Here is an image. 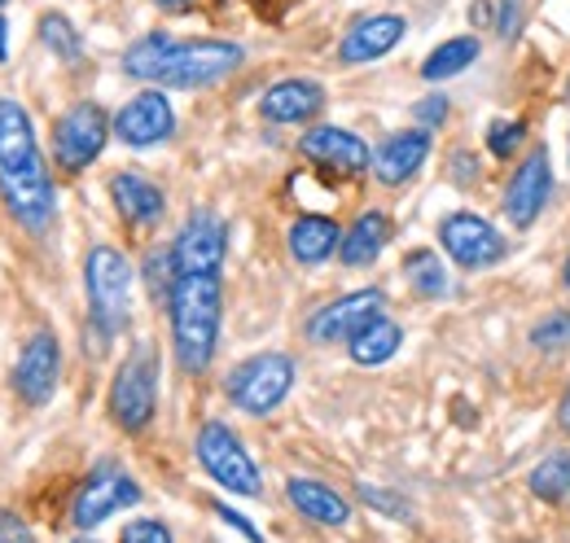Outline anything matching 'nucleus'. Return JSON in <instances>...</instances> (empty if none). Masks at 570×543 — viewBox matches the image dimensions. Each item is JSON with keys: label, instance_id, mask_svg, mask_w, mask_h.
I'll return each mask as SVG.
<instances>
[{"label": "nucleus", "instance_id": "f257e3e1", "mask_svg": "<svg viewBox=\"0 0 570 543\" xmlns=\"http://www.w3.org/2000/svg\"><path fill=\"white\" fill-rule=\"evenodd\" d=\"M0 198L13 210V219L31 233H45L53 224V176L36 145L31 119L18 101L0 97Z\"/></svg>", "mask_w": 570, "mask_h": 543}, {"label": "nucleus", "instance_id": "f03ea898", "mask_svg": "<svg viewBox=\"0 0 570 543\" xmlns=\"http://www.w3.org/2000/svg\"><path fill=\"white\" fill-rule=\"evenodd\" d=\"M171 307V342L185 373H207L215 359L219 316H224V285L219 272H185L167 298Z\"/></svg>", "mask_w": 570, "mask_h": 543}, {"label": "nucleus", "instance_id": "7ed1b4c3", "mask_svg": "<svg viewBox=\"0 0 570 543\" xmlns=\"http://www.w3.org/2000/svg\"><path fill=\"white\" fill-rule=\"evenodd\" d=\"M88 307H92V325L101 338H115L128 325V294H132V268L115 246H92L88 264Z\"/></svg>", "mask_w": 570, "mask_h": 543}, {"label": "nucleus", "instance_id": "20e7f679", "mask_svg": "<svg viewBox=\"0 0 570 543\" xmlns=\"http://www.w3.org/2000/svg\"><path fill=\"white\" fill-rule=\"evenodd\" d=\"M289 386H294V359L282 355V351H264V355L242 359L224 382L228 399L242 412H250V416H264V412L282 407Z\"/></svg>", "mask_w": 570, "mask_h": 543}, {"label": "nucleus", "instance_id": "39448f33", "mask_svg": "<svg viewBox=\"0 0 570 543\" xmlns=\"http://www.w3.org/2000/svg\"><path fill=\"white\" fill-rule=\"evenodd\" d=\"M154 407H158V355H154V346H137L115 373L110 412L124 430L137 434L154 421Z\"/></svg>", "mask_w": 570, "mask_h": 543}, {"label": "nucleus", "instance_id": "423d86ee", "mask_svg": "<svg viewBox=\"0 0 570 543\" xmlns=\"http://www.w3.org/2000/svg\"><path fill=\"white\" fill-rule=\"evenodd\" d=\"M242 67V49L228 40H189V45H171V53L158 67L163 88H207L215 79H224L228 70Z\"/></svg>", "mask_w": 570, "mask_h": 543}, {"label": "nucleus", "instance_id": "0eeeda50", "mask_svg": "<svg viewBox=\"0 0 570 543\" xmlns=\"http://www.w3.org/2000/svg\"><path fill=\"white\" fill-rule=\"evenodd\" d=\"M198 461L203 470L233 495H259L264 491V477H259V465L246 456L242 438L224 425V421H207L203 434H198Z\"/></svg>", "mask_w": 570, "mask_h": 543}, {"label": "nucleus", "instance_id": "6e6552de", "mask_svg": "<svg viewBox=\"0 0 570 543\" xmlns=\"http://www.w3.org/2000/svg\"><path fill=\"white\" fill-rule=\"evenodd\" d=\"M110 128L115 124L106 119L101 106H92V101L71 106L58 119V128H53V158H58V167L62 171H83L88 162H97L106 140H110Z\"/></svg>", "mask_w": 570, "mask_h": 543}, {"label": "nucleus", "instance_id": "1a4fd4ad", "mask_svg": "<svg viewBox=\"0 0 570 543\" xmlns=\"http://www.w3.org/2000/svg\"><path fill=\"white\" fill-rule=\"evenodd\" d=\"M439 241H443V250H448L452 264H461V268H470V272L492 268V264L504 259V250H509L497 228H492L483 215H470V210L448 215V219L439 224Z\"/></svg>", "mask_w": 570, "mask_h": 543}, {"label": "nucleus", "instance_id": "9d476101", "mask_svg": "<svg viewBox=\"0 0 570 543\" xmlns=\"http://www.w3.org/2000/svg\"><path fill=\"white\" fill-rule=\"evenodd\" d=\"M137 500H141V486L124 474L119 465H97L92 477H88V482L79 486V495H75L71 522L79 531H92V526H101L110 513L132 509Z\"/></svg>", "mask_w": 570, "mask_h": 543}, {"label": "nucleus", "instance_id": "9b49d317", "mask_svg": "<svg viewBox=\"0 0 570 543\" xmlns=\"http://www.w3.org/2000/svg\"><path fill=\"white\" fill-rule=\"evenodd\" d=\"M58 373H62V346L49 329L31 334V342L22 346L18 355V368H13V391L18 399L31 407L49 404L53 391H58Z\"/></svg>", "mask_w": 570, "mask_h": 543}, {"label": "nucleus", "instance_id": "f8f14e48", "mask_svg": "<svg viewBox=\"0 0 570 543\" xmlns=\"http://www.w3.org/2000/svg\"><path fill=\"white\" fill-rule=\"evenodd\" d=\"M382 303H386L382 289H356V294H347V298L321 307V312L312 316V325H307V338L312 342H352L368 320L382 316Z\"/></svg>", "mask_w": 570, "mask_h": 543}, {"label": "nucleus", "instance_id": "ddd939ff", "mask_svg": "<svg viewBox=\"0 0 570 543\" xmlns=\"http://www.w3.org/2000/svg\"><path fill=\"white\" fill-rule=\"evenodd\" d=\"M176 132V115H171V101L163 92H141L132 97L119 115H115V136L132 149H149V145H163L167 136Z\"/></svg>", "mask_w": 570, "mask_h": 543}, {"label": "nucleus", "instance_id": "4468645a", "mask_svg": "<svg viewBox=\"0 0 570 543\" xmlns=\"http://www.w3.org/2000/svg\"><path fill=\"white\" fill-rule=\"evenodd\" d=\"M549 189H553V167H549V154L535 149V154H527V162L518 167V176L509 180V194H504V215L513 219V228L535 224V215L549 203Z\"/></svg>", "mask_w": 570, "mask_h": 543}, {"label": "nucleus", "instance_id": "2eb2a0df", "mask_svg": "<svg viewBox=\"0 0 570 543\" xmlns=\"http://www.w3.org/2000/svg\"><path fill=\"white\" fill-rule=\"evenodd\" d=\"M224 246H228V228L215 219L212 210H198V215L180 228L171 255H176L180 276H185V272H219V264H224Z\"/></svg>", "mask_w": 570, "mask_h": 543}, {"label": "nucleus", "instance_id": "dca6fc26", "mask_svg": "<svg viewBox=\"0 0 570 543\" xmlns=\"http://www.w3.org/2000/svg\"><path fill=\"white\" fill-rule=\"evenodd\" d=\"M303 154L312 162L338 171V176H360L373 162L368 145L356 132H347V128H312V132L303 136Z\"/></svg>", "mask_w": 570, "mask_h": 543}, {"label": "nucleus", "instance_id": "f3484780", "mask_svg": "<svg viewBox=\"0 0 570 543\" xmlns=\"http://www.w3.org/2000/svg\"><path fill=\"white\" fill-rule=\"evenodd\" d=\"M404 31H409V22L400 18V13H373V18H364L356 22L347 36H343V49H338V58L347 62V67H360V62H377V58H386L400 40H404Z\"/></svg>", "mask_w": 570, "mask_h": 543}, {"label": "nucleus", "instance_id": "a211bd4d", "mask_svg": "<svg viewBox=\"0 0 570 543\" xmlns=\"http://www.w3.org/2000/svg\"><path fill=\"white\" fill-rule=\"evenodd\" d=\"M321 106H325V88L316 79H282L264 92L259 115L268 124H307L321 115Z\"/></svg>", "mask_w": 570, "mask_h": 543}, {"label": "nucleus", "instance_id": "6ab92c4d", "mask_svg": "<svg viewBox=\"0 0 570 543\" xmlns=\"http://www.w3.org/2000/svg\"><path fill=\"white\" fill-rule=\"evenodd\" d=\"M430 158V132H395L391 140H382V149L373 154V171L382 185H404L409 176L422 171V162Z\"/></svg>", "mask_w": 570, "mask_h": 543}, {"label": "nucleus", "instance_id": "aec40b11", "mask_svg": "<svg viewBox=\"0 0 570 543\" xmlns=\"http://www.w3.org/2000/svg\"><path fill=\"white\" fill-rule=\"evenodd\" d=\"M285 495H289V504H294L303 517H312V522H321V526H347V522H352V504H347L334 486H325V482H316V477H289V482H285Z\"/></svg>", "mask_w": 570, "mask_h": 543}, {"label": "nucleus", "instance_id": "412c9836", "mask_svg": "<svg viewBox=\"0 0 570 543\" xmlns=\"http://www.w3.org/2000/svg\"><path fill=\"white\" fill-rule=\"evenodd\" d=\"M110 198L119 206V215L128 219V224H158L163 219V189L154 185V180H145L137 171H119L115 180H110Z\"/></svg>", "mask_w": 570, "mask_h": 543}, {"label": "nucleus", "instance_id": "4be33fe9", "mask_svg": "<svg viewBox=\"0 0 570 543\" xmlns=\"http://www.w3.org/2000/svg\"><path fill=\"white\" fill-rule=\"evenodd\" d=\"M386 241H391V219H386L382 210H364L356 224L343 233L338 259H343L347 268H368V264L386 250Z\"/></svg>", "mask_w": 570, "mask_h": 543}, {"label": "nucleus", "instance_id": "5701e85b", "mask_svg": "<svg viewBox=\"0 0 570 543\" xmlns=\"http://www.w3.org/2000/svg\"><path fill=\"white\" fill-rule=\"evenodd\" d=\"M338 241H343V233L325 215H303L289 224V255L298 264H325L338 250Z\"/></svg>", "mask_w": 570, "mask_h": 543}, {"label": "nucleus", "instance_id": "b1692460", "mask_svg": "<svg viewBox=\"0 0 570 543\" xmlns=\"http://www.w3.org/2000/svg\"><path fill=\"white\" fill-rule=\"evenodd\" d=\"M400 342H404V329H400L395 320L377 316V320H368L347 346H352V359H356V364L373 368V364H386V359L400 351Z\"/></svg>", "mask_w": 570, "mask_h": 543}, {"label": "nucleus", "instance_id": "393cba45", "mask_svg": "<svg viewBox=\"0 0 570 543\" xmlns=\"http://www.w3.org/2000/svg\"><path fill=\"white\" fill-rule=\"evenodd\" d=\"M474 62H479V40H474V36H456V40H443V45L430 53L422 75L434 83V79H452V75L470 70Z\"/></svg>", "mask_w": 570, "mask_h": 543}, {"label": "nucleus", "instance_id": "a878e982", "mask_svg": "<svg viewBox=\"0 0 570 543\" xmlns=\"http://www.w3.org/2000/svg\"><path fill=\"white\" fill-rule=\"evenodd\" d=\"M404 276H409V285L422 294V298H448V268H443V259L434 255V250H413L409 259H404Z\"/></svg>", "mask_w": 570, "mask_h": 543}, {"label": "nucleus", "instance_id": "bb28decb", "mask_svg": "<svg viewBox=\"0 0 570 543\" xmlns=\"http://www.w3.org/2000/svg\"><path fill=\"white\" fill-rule=\"evenodd\" d=\"M171 36L167 31H149V36H141L128 53H124V70L128 75H137V79H154L158 75V67H163V58L171 53Z\"/></svg>", "mask_w": 570, "mask_h": 543}, {"label": "nucleus", "instance_id": "cd10ccee", "mask_svg": "<svg viewBox=\"0 0 570 543\" xmlns=\"http://www.w3.org/2000/svg\"><path fill=\"white\" fill-rule=\"evenodd\" d=\"M531 491L540 495V500H567L570 491V452H553V456H544L535 470H531Z\"/></svg>", "mask_w": 570, "mask_h": 543}, {"label": "nucleus", "instance_id": "c85d7f7f", "mask_svg": "<svg viewBox=\"0 0 570 543\" xmlns=\"http://www.w3.org/2000/svg\"><path fill=\"white\" fill-rule=\"evenodd\" d=\"M40 40H45V49L58 53L62 62H75V58L83 53V40L75 36L67 13H45V18H40Z\"/></svg>", "mask_w": 570, "mask_h": 543}, {"label": "nucleus", "instance_id": "c756f323", "mask_svg": "<svg viewBox=\"0 0 570 543\" xmlns=\"http://www.w3.org/2000/svg\"><path fill=\"white\" fill-rule=\"evenodd\" d=\"M176 280H180V268H176V255L171 250H158V255L145 259V285H149L154 298H171Z\"/></svg>", "mask_w": 570, "mask_h": 543}, {"label": "nucleus", "instance_id": "7c9ffc66", "mask_svg": "<svg viewBox=\"0 0 570 543\" xmlns=\"http://www.w3.org/2000/svg\"><path fill=\"white\" fill-rule=\"evenodd\" d=\"M531 346L535 351H570V312H558V316L540 320L531 329Z\"/></svg>", "mask_w": 570, "mask_h": 543}, {"label": "nucleus", "instance_id": "2f4dec72", "mask_svg": "<svg viewBox=\"0 0 570 543\" xmlns=\"http://www.w3.org/2000/svg\"><path fill=\"white\" fill-rule=\"evenodd\" d=\"M522 136H527V128L522 124H509V119H497L492 128H488V149L497 154V158H509L518 145H522Z\"/></svg>", "mask_w": 570, "mask_h": 543}, {"label": "nucleus", "instance_id": "473e14b6", "mask_svg": "<svg viewBox=\"0 0 570 543\" xmlns=\"http://www.w3.org/2000/svg\"><path fill=\"white\" fill-rule=\"evenodd\" d=\"M360 500L368 504V509H377V513H386V517H409V504L400 500V495H391L386 486H360Z\"/></svg>", "mask_w": 570, "mask_h": 543}, {"label": "nucleus", "instance_id": "72a5a7b5", "mask_svg": "<svg viewBox=\"0 0 570 543\" xmlns=\"http://www.w3.org/2000/svg\"><path fill=\"white\" fill-rule=\"evenodd\" d=\"M119 543H171V531L163 522H154V517H141V522H128L124 526Z\"/></svg>", "mask_w": 570, "mask_h": 543}, {"label": "nucleus", "instance_id": "f704fd0d", "mask_svg": "<svg viewBox=\"0 0 570 543\" xmlns=\"http://www.w3.org/2000/svg\"><path fill=\"white\" fill-rule=\"evenodd\" d=\"M0 543H36V535H31V526L18 513L0 509Z\"/></svg>", "mask_w": 570, "mask_h": 543}, {"label": "nucleus", "instance_id": "c9c22d12", "mask_svg": "<svg viewBox=\"0 0 570 543\" xmlns=\"http://www.w3.org/2000/svg\"><path fill=\"white\" fill-rule=\"evenodd\" d=\"M417 119H422L426 128H439V124L448 119V97H426V101H417Z\"/></svg>", "mask_w": 570, "mask_h": 543}, {"label": "nucleus", "instance_id": "e433bc0d", "mask_svg": "<svg viewBox=\"0 0 570 543\" xmlns=\"http://www.w3.org/2000/svg\"><path fill=\"white\" fill-rule=\"evenodd\" d=\"M215 513H219V517H224V522H228L233 531H242V535H246L250 543H264V535H259V531H255V526H250V522H246L242 513H233L228 504H215Z\"/></svg>", "mask_w": 570, "mask_h": 543}, {"label": "nucleus", "instance_id": "4c0bfd02", "mask_svg": "<svg viewBox=\"0 0 570 543\" xmlns=\"http://www.w3.org/2000/svg\"><path fill=\"white\" fill-rule=\"evenodd\" d=\"M497 27H500V36H513V31H518V0H504Z\"/></svg>", "mask_w": 570, "mask_h": 543}, {"label": "nucleus", "instance_id": "58836bf2", "mask_svg": "<svg viewBox=\"0 0 570 543\" xmlns=\"http://www.w3.org/2000/svg\"><path fill=\"white\" fill-rule=\"evenodd\" d=\"M470 22H479V27H483V22H492V4H483V0H479V4L470 9Z\"/></svg>", "mask_w": 570, "mask_h": 543}, {"label": "nucleus", "instance_id": "ea45409f", "mask_svg": "<svg viewBox=\"0 0 570 543\" xmlns=\"http://www.w3.org/2000/svg\"><path fill=\"white\" fill-rule=\"evenodd\" d=\"M558 425H562V434H570V386L562 395V407H558Z\"/></svg>", "mask_w": 570, "mask_h": 543}, {"label": "nucleus", "instance_id": "a19ab883", "mask_svg": "<svg viewBox=\"0 0 570 543\" xmlns=\"http://www.w3.org/2000/svg\"><path fill=\"white\" fill-rule=\"evenodd\" d=\"M154 4H158V9H171V13H180V9H189L194 0H154Z\"/></svg>", "mask_w": 570, "mask_h": 543}, {"label": "nucleus", "instance_id": "79ce46f5", "mask_svg": "<svg viewBox=\"0 0 570 543\" xmlns=\"http://www.w3.org/2000/svg\"><path fill=\"white\" fill-rule=\"evenodd\" d=\"M4 53H9V49H4V18H0V62H4Z\"/></svg>", "mask_w": 570, "mask_h": 543}, {"label": "nucleus", "instance_id": "37998d69", "mask_svg": "<svg viewBox=\"0 0 570 543\" xmlns=\"http://www.w3.org/2000/svg\"><path fill=\"white\" fill-rule=\"evenodd\" d=\"M562 280H567V285H570V259H567V268H562Z\"/></svg>", "mask_w": 570, "mask_h": 543}, {"label": "nucleus", "instance_id": "c03bdc74", "mask_svg": "<svg viewBox=\"0 0 570 543\" xmlns=\"http://www.w3.org/2000/svg\"><path fill=\"white\" fill-rule=\"evenodd\" d=\"M75 543H97V540H88V535H79V540H75Z\"/></svg>", "mask_w": 570, "mask_h": 543}, {"label": "nucleus", "instance_id": "a18cd8bd", "mask_svg": "<svg viewBox=\"0 0 570 543\" xmlns=\"http://www.w3.org/2000/svg\"><path fill=\"white\" fill-rule=\"evenodd\" d=\"M0 4H9V0H0Z\"/></svg>", "mask_w": 570, "mask_h": 543}]
</instances>
